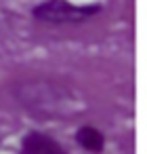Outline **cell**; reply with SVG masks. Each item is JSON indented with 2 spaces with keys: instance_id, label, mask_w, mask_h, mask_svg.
Returning a JSON list of instances; mask_svg holds the SVG:
<instances>
[{
  "instance_id": "obj_1",
  "label": "cell",
  "mask_w": 147,
  "mask_h": 154,
  "mask_svg": "<svg viewBox=\"0 0 147 154\" xmlns=\"http://www.w3.org/2000/svg\"><path fill=\"white\" fill-rule=\"evenodd\" d=\"M99 13L101 5H74L69 0H42L32 7V17L46 26H80Z\"/></svg>"
},
{
  "instance_id": "obj_2",
  "label": "cell",
  "mask_w": 147,
  "mask_h": 154,
  "mask_svg": "<svg viewBox=\"0 0 147 154\" xmlns=\"http://www.w3.org/2000/svg\"><path fill=\"white\" fill-rule=\"evenodd\" d=\"M19 154H67L65 146L44 131H28L21 137Z\"/></svg>"
},
{
  "instance_id": "obj_3",
  "label": "cell",
  "mask_w": 147,
  "mask_h": 154,
  "mask_svg": "<svg viewBox=\"0 0 147 154\" xmlns=\"http://www.w3.org/2000/svg\"><path fill=\"white\" fill-rule=\"evenodd\" d=\"M76 143L88 154H101L105 150V135L95 125H82L76 131Z\"/></svg>"
}]
</instances>
